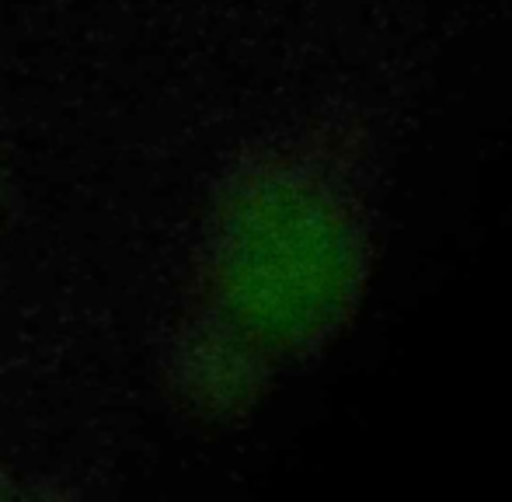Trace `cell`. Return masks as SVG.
<instances>
[{
  "label": "cell",
  "instance_id": "obj_1",
  "mask_svg": "<svg viewBox=\"0 0 512 502\" xmlns=\"http://www.w3.org/2000/svg\"><path fill=\"white\" fill-rule=\"evenodd\" d=\"M244 332L213 311H199L171 332L164 349V384L196 415H220L244 391Z\"/></svg>",
  "mask_w": 512,
  "mask_h": 502
},
{
  "label": "cell",
  "instance_id": "obj_2",
  "mask_svg": "<svg viewBox=\"0 0 512 502\" xmlns=\"http://www.w3.org/2000/svg\"><path fill=\"white\" fill-rule=\"evenodd\" d=\"M21 496H25V485H21L18 475L0 461V499H21Z\"/></svg>",
  "mask_w": 512,
  "mask_h": 502
},
{
  "label": "cell",
  "instance_id": "obj_3",
  "mask_svg": "<svg viewBox=\"0 0 512 502\" xmlns=\"http://www.w3.org/2000/svg\"><path fill=\"white\" fill-rule=\"evenodd\" d=\"M0 185H4V136H0Z\"/></svg>",
  "mask_w": 512,
  "mask_h": 502
}]
</instances>
